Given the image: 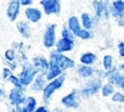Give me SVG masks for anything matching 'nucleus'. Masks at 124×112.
I'll list each match as a JSON object with an SVG mask.
<instances>
[{
  "label": "nucleus",
  "instance_id": "f257e3e1",
  "mask_svg": "<svg viewBox=\"0 0 124 112\" xmlns=\"http://www.w3.org/2000/svg\"><path fill=\"white\" fill-rule=\"evenodd\" d=\"M21 66H22V68H21V72H20V74H18V78L21 79L23 87L27 88V87H29V85L33 84L34 79L37 78V76H38L39 73H38V71L35 70V67H34V65L32 64V61H27V62L22 64Z\"/></svg>",
  "mask_w": 124,
  "mask_h": 112
},
{
  "label": "nucleus",
  "instance_id": "f03ea898",
  "mask_svg": "<svg viewBox=\"0 0 124 112\" xmlns=\"http://www.w3.org/2000/svg\"><path fill=\"white\" fill-rule=\"evenodd\" d=\"M49 60L56 62L63 72L67 71V70H72V68L76 67V62H74L73 59L68 57L67 55H63V54L58 52L56 49L52 50V51L49 54Z\"/></svg>",
  "mask_w": 124,
  "mask_h": 112
},
{
  "label": "nucleus",
  "instance_id": "7ed1b4c3",
  "mask_svg": "<svg viewBox=\"0 0 124 112\" xmlns=\"http://www.w3.org/2000/svg\"><path fill=\"white\" fill-rule=\"evenodd\" d=\"M102 82H101V78L96 77V78H91L89 79L84 85L83 88L80 89V95L85 99L88 97H91L94 95H96L101 89H102Z\"/></svg>",
  "mask_w": 124,
  "mask_h": 112
},
{
  "label": "nucleus",
  "instance_id": "20e7f679",
  "mask_svg": "<svg viewBox=\"0 0 124 112\" xmlns=\"http://www.w3.org/2000/svg\"><path fill=\"white\" fill-rule=\"evenodd\" d=\"M65 80H66V74L61 76L60 78H57V79H55V80L49 82L47 85L45 87L44 91H43V101L47 104V102L50 101V99L52 97L54 93H55L56 90H58V89H61L62 87H63Z\"/></svg>",
  "mask_w": 124,
  "mask_h": 112
},
{
  "label": "nucleus",
  "instance_id": "39448f33",
  "mask_svg": "<svg viewBox=\"0 0 124 112\" xmlns=\"http://www.w3.org/2000/svg\"><path fill=\"white\" fill-rule=\"evenodd\" d=\"M56 31H57V24L51 23V24L46 26L44 34H43V45L46 49L56 48V44L58 41V39L56 37Z\"/></svg>",
  "mask_w": 124,
  "mask_h": 112
},
{
  "label": "nucleus",
  "instance_id": "423d86ee",
  "mask_svg": "<svg viewBox=\"0 0 124 112\" xmlns=\"http://www.w3.org/2000/svg\"><path fill=\"white\" fill-rule=\"evenodd\" d=\"M27 95L24 93V89H20V88H11L8 95L9 102L12 107H18V106H23L26 100H27Z\"/></svg>",
  "mask_w": 124,
  "mask_h": 112
},
{
  "label": "nucleus",
  "instance_id": "0eeeda50",
  "mask_svg": "<svg viewBox=\"0 0 124 112\" xmlns=\"http://www.w3.org/2000/svg\"><path fill=\"white\" fill-rule=\"evenodd\" d=\"M93 8L95 10V18L99 22L101 18H107L111 16L109 11V3L108 1H101V0H95L93 1Z\"/></svg>",
  "mask_w": 124,
  "mask_h": 112
},
{
  "label": "nucleus",
  "instance_id": "6e6552de",
  "mask_svg": "<svg viewBox=\"0 0 124 112\" xmlns=\"http://www.w3.org/2000/svg\"><path fill=\"white\" fill-rule=\"evenodd\" d=\"M39 5L43 8L45 15H60L61 12V1L58 0H40Z\"/></svg>",
  "mask_w": 124,
  "mask_h": 112
},
{
  "label": "nucleus",
  "instance_id": "1a4fd4ad",
  "mask_svg": "<svg viewBox=\"0 0 124 112\" xmlns=\"http://www.w3.org/2000/svg\"><path fill=\"white\" fill-rule=\"evenodd\" d=\"M21 9H22V5H21V0H11V1L8 3V8H6V16L8 18L14 22L18 18L20 14H21Z\"/></svg>",
  "mask_w": 124,
  "mask_h": 112
},
{
  "label": "nucleus",
  "instance_id": "9d476101",
  "mask_svg": "<svg viewBox=\"0 0 124 112\" xmlns=\"http://www.w3.org/2000/svg\"><path fill=\"white\" fill-rule=\"evenodd\" d=\"M32 64L34 65V67L39 74H45V76L47 74L49 68H50V61L47 59H45L44 56H41V55L34 56L32 60Z\"/></svg>",
  "mask_w": 124,
  "mask_h": 112
},
{
  "label": "nucleus",
  "instance_id": "9b49d317",
  "mask_svg": "<svg viewBox=\"0 0 124 112\" xmlns=\"http://www.w3.org/2000/svg\"><path fill=\"white\" fill-rule=\"evenodd\" d=\"M61 104L67 108H78L80 106L79 100H78V91L77 90H72L70 94L65 95L61 99Z\"/></svg>",
  "mask_w": 124,
  "mask_h": 112
},
{
  "label": "nucleus",
  "instance_id": "f8f14e48",
  "mask_svg": "<svg viewBox=\"0 0 124 112\" xmlns=\"http://www.w3.org/2000/svg\"><path fill=\"white\" fill-rule=\"evenodd\" d=\"M24 16L27 18V21L32 22V23H38L41 21L43 18V11L39 8H27L24 9Z\"/></svg>",
  "mask_w": 124,
  "mask_h": 112
},
{
  "label": "nucleus",
  "instance_id": "ddd939ff",
  "mask_svg": "<svg viewBox=\"0 0 124 112\" xmlns=\"http://www.w3.org/2000/svg\"><path fill=\"white\" fill-rule=\"evenodd\" d=\"M74 48H76V41L72 39H66V38H60L56 44V50L61 54L71 52Z\"/></svg>",
  "mask_w": 124,
  "mask_h": 112
},
{
  "label": "nucleus",
  "instance_id": "4468645a",
  "mask_svg": "<svg viewBox=\"0 0 124 112\" xmlns=\"http://www.w3.org/2000/svg\"><path fill=\"white\" fill-rule=\"evenodd\" d=\"M111 16L116 17L117 20L124 18V1L123 0H114L111 3Z\"/></svg>",
  "mask_w": 124,
  "mask_h": 112
},
{
  "label": "nucleus",
  "instance_id": "2eb2a0df",
  "mask_svg": "<svg viewBox=\"0 0 124 112\" xmlns=\"http://www.w3.org/2000/svg\"><path fill=\"white\" fill-rule=\"evenodd\" d=\"M67 27L70 28V31L74 34V37L78 38L79 33L83 31V26H82V22H80V18L78 16H71L68 18V22H67Z\"/></svg>",
  "mask_w": 124,
  "mask_h": 112
},
{
  "label": "nucleus",
  "instance_id": "dca6fc26",
  "mask_svg": "<svg viewBox=\"0 0 124 112\" xmlns=\"http://www.w3.org/2000/svg\"><path fill=\"white\" fill-rule=\"evenodd\" d=\"M123 77H124V76L120 74L119 70H117L116 67H114L112 71L107 72V82L111 83V84L114 85V87H119V88H120L122 82H123Z\"/></svg>",
  "mask_w": 124,
  "mask_h": 112
},
{
  "label": "nucleus",
  "instance_id": "f3484780",
  "mask_svg": "<svg viewBox=\"0 0 124 112\" xmlns=\"http://www.w3.org/2000/svg\"><path fill=\"white\" fill-rule=\"evenodd\" d=\"M47 79H46V76L45 74H38L37 76V78L34 79V82H33V84L31 85V89L33 90V91H44V89H45V87L47 85Z\"/></svg>",
  "mask_w": 124,
  "mask_h": 112
},
{
  "label": "nucleus",
  "instance_id": "a211bd4d",
  "mask_svg": "<svg viewBox=\"0 0 124 112\" xmlns=\"http://www.w3.org/2000/svg\"><path fill=\"white\" fill-rule=\"evenodd\" d=\"M99 60V56L91 51H86V52H83L79 57V61L82 65H86V66H93Z\"/></svg>",
  "mask_w": 124,
  "mask_h": 112
},
{
  "label": "nucleus",
  "instance_id": "6ab92c4d",
  "mask_svg": "<svg viewBox=\"0 0 124 112\" xmlns=\"http://www.w3.org/2000/svg\"><path fill=\"white\" fill-rule=\"evenodd\" d=\"M80 22H82V26L84 29L86 31H91L94 27H95V23L97 22L95 17H93L89 12H83L80 15Z\"/></svg>",
  "mask_w": 124,
  "mask_h": 112
},
{
  "label": "nucleus",
  "instance_id": "aec40b11",
  "mask_svg": "<svg viewBox=\"0 0 124 112\" xmlns=\"http://www.w3.org/2000/svg\"><path fill=\"white\" fill-rule=\"evenodd\" d=\"M95 68L93 66H86V65H79L77 68V74L80 78H85V79H91L93 76L95 74Z\"/></svg>",
  "mask_w": 124,
  "mask_h": 112
},
{
  "label": "nucleus",
  "instance_id": "412c9836",
  "mask_svg": "<svg viewBox=\"0 0 124 112\" xmlns=\"http://www.w3.org/2000/svg\"><path fill=\"white\" fill-rule=\"evenodd\" d=\"M17 31L26 39L31 38V35H32V29H31V26L27 21H20L17 23Z\"/></svg>",
  "mask_w": 124,
  "mask_h": 112
},
{
  "label": "nucleus",
  "instance_id": "4be33fe9",
  "mask_svg": "<svg viewBox=\"0 0 124 112\" xmlns=\"http://www.w3.org/2000/svg\"><path fill=\"white\" fill-rule=\"evenodd\" d=\"M22 107H23L24 112H35V110L38 108V101H37V99L34 96L29 95Z\"/></svg>",
  "mask_w": 124,
  "mask_h": 112
},
{
  "label": "nucleus",
  "instance_id": "5701e85b",
  "mask_svg": "<svg viewBox=\"0 0 124 112\" xmlns=\"http://www.w3.org/2000/svg\"><path fill=\"white\" fill-rule=\"evenodd\" d=\"M114 68L113 65V56L112 55H105L102 59V70L106 72H109Z\"/></svg>",
  "mask_w": 124,
  "mask_h": 112
},
{
  "label": "nucleus",
  "instance_id": "b1692460",
  "mask_svg": "<svg viewBox=\"0 0 124 112\" xmlns=\"http://www.w3.org/2000/svg\"><path fill=\"white\" fill-rule=\"evenodd\" d=\"M117 90H116V87L114 85H112L111 83H105L103 85H102V89H101V94H102V96L103 97H108V96H113V94L116 93Z\"/></svg>",
  "mask_w": 124,
  "mask_h": 112
},
{
  "label": "nucleus",
  "instance_id": "393cba45",
  "mask_svg": "<svg viewBox=\"0 0 124 112\" xmlns=\"http://www.w3.org/2000/svg\"><path fill=\"white\" fill-rule=\"evenodd\" d=\"M4 60H5V62H16L17 54H16L15 49H8L4 52Z\"/></svg>",
  "mask_w": 124,
  "mask_h": 112
},
{
  "label": "nucleus",
  "instance_id": "a878e982",
  "mask_svg": "<svg viewBox=\"0 0 124 112\" xmlns=\"http://www.w3.org/2000/svg\"><path fill=\"white\" fill-rule=\"evenodd\" d=\"M10 84H12L14 85V88H20V89H26L24 87H23V84H22V82H21V79L18 78V76H16V74H14L9 80H8Z\"/></svg>",
  "mask_w": 124,
  "mask_h": 112
},
{
  "label": "nucleus",
  "instance_id": "bb28decb",
  "mask_svg": "<svg viewBox=\"0 0 124 112\" xmlns=\"http://www.w3.org/2000/svg\"><path fill=\"white\" fill-rule=\"evenodd\" d=\"M61 38H66V39H72V40H74V34L70 31V28L68 27H63L62 28V31H61Z\"/></svg>",
  "mask_w": 124,
  "mask_h": 112
},
{
  "label": "nucleus",
  "instance_id": "cd10ccee",
  "mask_svg": "<svg viewBox=\"0 0 124 112\" xmlns=\"http://www.w3.org/2000/svg\"><path fill=\"white\" fill-rule=\"evenodd\" d=\"M112 101L113 102H117V104H124V94L119 90H117L113 96H112Z\"/></svg>",
  "mask_w": 124,
  "mask_h": 112
},
{
  "label": "nucleus",
  "instance_id": "c85d7f7f",
  "mask_svg": "<svg viewBox=\"0 0 124 112\" xmlns=\"http://www.w3.org/2000/svg\"><path fill=\"white\" fill-rule=\"evenodd\" d=\"M94 37V34H93V32L91 31H86V29H84L83 28V31L79 33V35H78V38H80V39H83V40H88V39H91Z\"/></svg>",
  "mask_w": 124,
  "mask_h": 112
},
{
  "label": "nucleus",
  "instance_id": "c756f323",
  "mask_svg": "<svg viewBox=\"0 0 124 112\" xmlns=\"http://www.w3.org/2000/svg\"><path fill=\"white\" fill-rule=\"evenodd\" d=\"M12 76H14V72L10 68H8V67H4L3 68V79L4 80H9Z\"/></svg>",
  "mask_w": 124,
  "mask_h": 112
},
{
  "label": "nucleus",
  "instance_id": "7c9ffc66",
  "mask_svg": "<svg viewBox=\"0 0 124 112\" xmlns=\"http://www.w3.org/2000/svg\"><path fill=\"white\" fill-rule=\"evenodd\" d=\"M117 48H118V54H119V56H120V57H124V43H123V41H119L118 45H117Z\"/></svg>",
  "mask_w": 124,
  "mask_h": 112
},
{
  "label": "nucleus",
  "instance_id": "2f4dec72",
  "mask_svg": "<svg viewBox=\"0 0 124 112\" xmlns=\"http://www.w3.org/2000/svg\"><path fill=\"white\" fill-rule=\"evenodd\" d=\"M33 0H21V5L22 6H26V9L27 8H32V5H33Z\"/></svg>",
  "mask_w": 124,
  "mask_h": 112
},
{
  "label": "nucleus",
  "instance_id": "473e14b6",
  "mask_svg": "<svg viewBox=\"0 0 124 112\" xmlns=\"http://www.w3.org/2000/svg\"><path fill=\"white\" fill-rule=\"evenodd\" d=\"M5 67L10 68V70L14 72V71L18 67V64H17V62H6V66H5Z\"/></svg>",
  "mask_w": 124,
  "mask_h": 112
},
{
  "label": "nucleus",
  "instance_id": "72a5a7b5",
  "mask_svg": "<svg viewBox=\"0 0 124 112\" xmlns=\"http://www.w3.org/2000/svg\"><path fill=\"white\" fill-rule=\"evenodd\" d=\"M35 112H50V110L46 106L41 105V106H38V108L35 110Z\"/></svg>",
  "mask_w": 124,
  "mask_h": 112
},
{
  "label": "nucleus",
  "instance_id": "f704fd0d",
  "mask_svg": "<svg viewBox=\"0 0 124 112\" xmlns=\"http://www.w3.org/2000/svg\"><path fill=\"white\" fill-rule=\"evenodd\" d=\"M11 112H24V111H23V107L22 106H18V107H14L11 110Z\"/></svg>",
  "mask_w": 124,
  "mask_h": 112
},
{
  "label": "nucleus",
  "instance_id": "c9c22d12",
  "mask_svg": "<svg viewBox=\"0 0 124 112\" xmlns=\"http://www.w3.org/2000/svg\"><path fill=\"white\" fill-rule=\"evenodd\" d=\"M0 96L1 97H5L6 94H5V88H1V90H0Z\"/></svg>",
  "mask_w": 124,
  "mask_h": 112
},
{
  "label": "nucleus",
  "instance_id": "e433bc0d",
  "mask_svg": "<svg viewBox=\"0 0 124 112\" xmlns=\"http://www.w3.org/2000/svg\"><path fill=\"white\" fill-rule=\"evenodd\" d=\"M118 21V24L120 26V27H124V18H122V20H117Z\"/></svg>",
  "mask_w": 124,
  "mask_h": 112
},
{
  "label": "nucleus",
  "instance_id": "4c0bfd02",
  "mask_svg": "<svg viewBox=\"0 0 124 112\" xmlns=\"http://www.w3.org/2000/svg\"><path fill=\"white\" fill-rule=\"evenodd\" d=\"M119 70H120L122 72H124V62H123V64H120V66H119Z\"/></svg>",
  "mask_w": 124,
  "mask_h": 112
},
{
  "label": "nucleus",
  "instance_id": "58836bf2",
  "mask_svg": "<svg viewBox=\"0 0 124 112\" xmlns=\"http://www.w3.org/2000/svg\"><path fill=\"white\" fill-rule=\"evenodd\" d=\"M120 89L124 90V77H123V82H122V85H120Z\"/></svg>",
  "mask_w": 124,
  "mask_h": 112
},
{
  "label": "nucleus",
  "instance_id": "ea45409f",
  "mask_svg": "<svg viewBox=\"0 0 124 112\" xmlns=\"http://www.w3.org/2000/svg\"><path fill=\"white\" fill-rule=\"evenodd\" d=\"M61 112H66V111H61Z\"/></svg>",
  "mask_w": 124,
  "mask_h": 112
},
{
  "label": "nucleus",
  "instance_id": "a19ab883",
  "mask_svg": "<svg viewBox=\"0 0 124 112\" xmlns=\"http://www.w3.org/2000/svg\"><path fill=\"white\" fill-rule=\"evenodd\" d=\"M123 110H124V108H123Z\"/></svg>",
  "mask_w": 124,
  "mask_h": 112
}]
</instances>
